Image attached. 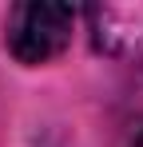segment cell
Instances as JSON below:
<instances>
[{
    "label": "cell",
    "instance_id": "cell-2",
    "mask_svg": "<svg viewBox=\"0 0 143 147\" xmlns=\"http://www.w3.org/2000/svg\"><path fill=\"white\" fill-rule=\"evenodd\" d=\"M131 147H143V135H139V139H135V143H131Z\"/></svg>",
    "mask_w": 143,
    "mask_h": 147
},
{
    "label": "cell",
    "instance_id": "cell-1",
    "mask_svg": "<svg viewBox=\"0 0 143 147\" xmlns=\"http://www.w3.org/2000/svg\"><path fill=\"white\" fill-rule=\"evenodd\" d=\"M72 24H76L72 4H52V0L16 4L8 12V24H4V48L24 68L52 64L72 44Z\"/></svg>",
    "mask_w": 143,
    "mask_h": 147
}]
</instances>
